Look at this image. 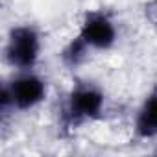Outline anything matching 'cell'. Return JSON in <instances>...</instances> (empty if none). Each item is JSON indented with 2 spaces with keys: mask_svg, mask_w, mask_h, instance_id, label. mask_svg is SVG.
<instances>
[{
  "mask_svg": "<svg viewBox=\"0 0 157 157\" xmlns=\"http://www.w3.org/2000/svg\"><path fill=\"white\" fill-rule=\"evenodd\" d=\"M46 98V82L32 70H19L2 87L0 111L8 117L10 111H28L43 104Z\"/></svg>",
  "mask_w": 157,
  "mask_h": 157,
  "instance_id": "obj_2",
  "label": "cell"
},
{
  "mask_svg": "<svg viewBox=\"0 0 157 157\" xmlns=\"http://www.w3.org/2000/svg\"><path fill=\"white\" fill-rule=\"evenodd\" d=\"M105 109V94L93 82H78L67 94L61 107V126L74 129L85 122L102 118Z\"/></svg>",
  "mask_w": 157,
  "mask_h": 157,
  "instance_id": "obj_1",
  "label": "cell"
},
{
  "mask_svg": "<svg viewBox=\"0 0 157 157\" xmlns=\"http://www.w3.org/2000/svg\"><path fill=\"white\" fill-rule=\"evenodd\" d=\"M87 52H89L87 44L76 35V37L63 48V52H61V61H63L67 67L74 68V67L82 65V63L87 59Z\"/></svg>",
  "mask_w": 157,
  "mask_h": 157,
  "instance_id": "obj_6",
  "label": "cell"
},
{
  "mask_svg": "<svg viewBox=\"0 0 157 157\" xmlns=\"http://www.w3.org/2000/svg\"><path fill=\"white\" fill-rule=\"evenodd\" d=\"M133 128H135V135L142 140L157 137V85H153L151 91L142 100Z\"/></svg>",
  "mask_w": 157,
  "mask_h": 157,
  "instance_id": "obj_5",
  "label": "cell"
},
{
  "mask_svg": "<svg viewBox=\"0 0 157 157\" xmlns=\"http://www.w3.org/2000/svg\"><path fill=\"white\" fill-rule=\"evenodd\" d=\"M80 37L89 50H109L117 43V26L104 11H87L80 24Z\"/></svg>",
  "mask_w": 157,
  "mask_h": 157,
  "instance_id": "obj_4",
  "label": "cell"
},
{
  "mask_svg": "<svg viewBox=\"0 0 157 157\" xmlns=\"http://www.w3.org/2000/svg\"><path fill=\"white\" fill-rule=\"evenodd\" d=\"M6 61L17 70H32L41 56V33L32 24L13 26L6 41Z\"/></svg>",
  "mask_w": 157,
  "mask_h": 157,
  "instance_id": "obj_3",
  "label": "cell"
}]
</instances>
